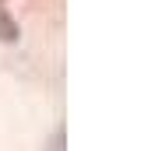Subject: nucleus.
Returning <instances> with one entry per match:
<instances>
[{
  "label": "nucleus",
  "mask_w": 148,
  "mask_h": 151,
  "mask_svg": "<svg viewBox=\"0 0 148 151\" xmlns=\"http://www.w3.org/2000/svg\"><path fill=\"white\" fill-rule=\"evenodd\" d=\"M18 21L11 18V11L7 7H0V42H18Z\"/></svg>",
  "instance_id": "1"
}]
</instances>
